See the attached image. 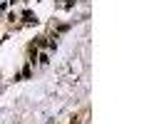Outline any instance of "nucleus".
<instances>
[{
	"mask_svg": "<svg viewBox=\"0 0 149 124\" xmlns=\"http://www.w3.org/2000/svg\"><path fill=\"white\" fill-rule=\"evenodd\" d=\"M22 17H25V22H35V20H37V17L32 15L30 10H25V12H22Z\"/></svg>",
	"mask_w": 149,
	"mask_h": 124,
	"instance_id": "nucleus-1",
	"label": "nucleus"
}]
</instances>
